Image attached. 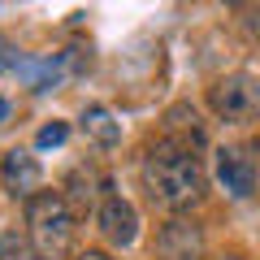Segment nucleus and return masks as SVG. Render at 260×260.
Segmentation results:
<instances>
[{"instance_id":"11","label":"nucleus","mask_w":260,"mask_h":260,"mask_svg":"<svg viewBox=\"0 0 260 260\" xmlns=\"http://www.w3.org/2000/svg\"><path fill=\"white\" fill-rule=\"evenodd\" d=\"M65 139H70V126H65V121H48V126H39L35 148H61Z\"/></svg>"},{"instance_id":"2","label":"nucleus","mask_w":260,"mask_h":260,"mask_svg":"<svg viewBox=\"0 0 260 260\" xmlns=\"http://www.w3.org/2000/svg\"><path fill=\"white\" fill-rule=\"evenodd\" d=\"M26 239L39 260H65L74 247V213L61 191H39L26 200Z\"/></svg>"},{"instance_id":"9","label":"nucleus","mask_w":260,"mask_h":260,"mask_svg":"<svg viewBox=\"0 0 260 260\" xmlns=\"http://www.w3.org/2000/svg\"><path fill=\"white\" fill-rule=\"evenodd\" d=\"M78 126H83V135L91 143H100V148H117L121 143V121L113 117V109H104V104H87L83 117H78Z\"/></svg>"},{"instance_id":"4","label":"nucleus","mask_w":260,"mask_h":260,"mask_svg":"<svg viewBox=\"0 0 260 260\" xmlns=\"http://www.w3.org/2000/svg\"><path fill=\"white\" fill-rule=\"evenodd\" d=\"M217 182L221 191H230L234 200H247L260 182V148L251 143H230L217 152Z\"/></svg>"},{"instance_id":"10","label":"nucleus","mask_w":260,"mask_h":260,"mask_svg":"<svg viewBox=\"0 0 260 260\" xmlns=\"http://www.w3.org/2000/svg\"><path fill=\"white\" fill-rule=\"evenodd\" d=\"M169 126L174 130H191V139L195 143H204V126H200V117H195V109H169Z\"/></svg>"},{"instance_id":"12","label":"nucleus","mask_w":260,"mask_h":260,"mask_svg":"<svg viewBox=\"0 0 260 260\" xmlns=\"http://www.w3.org/2000/svg\"><path fill=\"white\" fill-rule=\"evenodd\" d=\"M0 260H22V243H18V234H5V239H0Z\"/></svg>"},{"instance_id":"5","label":"nucleus","mask_w":260,"mask_h":260,"mask_svg":"<svg viewBox=\"0 0 260 260\" xmlns=\"http://www.w3.org/2000/svg\"><path fill=\"white\" fill-rule=\"evenodd\" d=\"M156 260H204V230L191 217H174L156 234Z\"/></svg>"},{"instance_id":"6","label":"nucleus","mask_w":260,"mask_h":260,"mask_svg":"<svg viewBox=\"0 0 260 260\" xmlns=\"http://www.w3.org/2000/svg\"><path fill=\"white\" fill-rule=\"evenodd\" d=\"M109 182H104V174L95 165H78L74 174L65 178V204H70V213L74 217H87V213H100V204L109 200Z\"/></svg>"},{"instance_id":"13","label":"nucleus","mask_w":260,"mask_h":260,"mask_svg":"<svg viewBox=\"0 0 260 260\" xmlns=\"http://www.w3.org/2000/svg\"><path fill=\"white\" fill-rule=\"evenodd\" d=\"M74 260H113V256H109V251H100V247H87V251H78Z\"/></svg>"},{"instance_id":"8","label":"nucleus","mask_w":260,"mask_h":260,"mask_svg":"<svg viewBox=\"0 0 260 260\" xmlns=\"http://www.w3.org/2000/svg\"><path fill=\"white\" fill-rule=\"evenodd\" d=\"M95 225H100V234H104L109 247H130L135 234H139V213H135L130 200L109 195V200L100 204V213H95Z\"/></svg>"},{"instance_id":"3","label":"nucleus","mask_w":260,"mask_h":260,"mask_svg":"<svg viewBox=\"0 0 260 260\" xmlns=\"http://www.w3.org/2000/svg\"><path fill=\"white\" fill-rule=\"evenodd\" d=\"M208 104L221 121H256L260 117V78L256 74H225L208 87Z\"/></svg>"},{"instance_id":"7","label":"nucleus","mask_w":260,"mask_h":260,"mask_svg":"<svg viewBox=\"0 0 260 260\" xmlns=\"http://www.w3.org/2000/svg\"><path fill=\"white\" fill-rule=\"evenodd\" d=\"M0 182H5L9 195H18V200H35L39 186H44V169H39V160L26 148H13L0 160Z\"/></svg>"},{"instance_id":"15","label":"nucleus","mask_w":260,"mask_h":260,"mask_svg":"<svg viewBox=\"0 0 260 260\" xmlns=\"http://www.w3.org/2000/svg\"><path fill=\"white\" fill-rule=\"evenodd\" d=\"M217 260H243V256H234V251H230V256H217Z\"/></svg>"},{"instance_id":"1","label":"nucleus","mask_w":260,"mask_h":260,"mask_svg":"<svg viewBox=\"0 0 260 260\" xmlns=\"http://www.w3.org/2000/svg\"><path fill=\"white\" fill-rule=\"evenodd\" d=\"M143 191L165 213H186L208 195V178H204L200 156L186 143L156 139L143 156Z\"/></svg>"},{"instance_id":"14","label":"nucleus","mask_w":260,"mask_h":260,"mask_svg":"<svg viewBox=\"0 0 260 260\" xmlns=\"http://www.w3.org/2000/svg\"><path fill=\"white\" fill-rule=\"evenodd\" d=\"M5 121H9V104L0 100V126H5Z\"/></svg>"}]
</instances>
